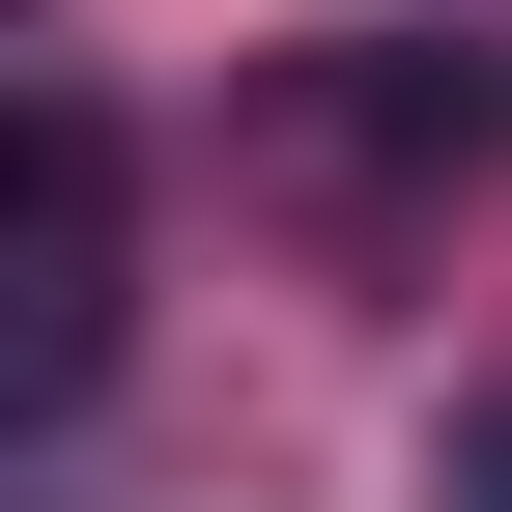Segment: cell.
<instances>
[{
    "instance_id": "3",
    "label": "cell",
    "mask_w": 512,
    "mask_h": 512,
    "mask_svg": "<svg viewBox=\"0 0 512 512\" xmlns=\"http://www.w3.org/2000/svg\"><path fill=\"white\" fill-rule=\"evenodd\" d=\"M456 512H512V427H456Z\"/></svg>"
},
{
    "instance_id": "2",
    "label": "cell",
    "mask_w": 512,
    "mask_h": 512,
    "mask_svg": "<svg viewBox=\"0 0 512 512\" xmlns=\"http://www.w3.org/2000/svg\"><path fill=\"white\" fill-rule=\"evenodd\" d=\"M285 143H313V200H456V171L512 143V57L484 29H342L285 86Z\"/></svg>"
},
{
    "instance_id": "1",
    "label": "cell",
    "mask_w": 512,
    "mask_h": 512,
    "mask_svg": "<svg viewBox=\"0 0 512 512\" xmlns=\"http://www.w3.org/2000/svg\"><path fill=\"white\" fill-rule=\"evenodd\" d=\"M114 313H143V228H114V114L86 86H29V143H0V399H86L114 370Z\"/></svg>"
}]
</instances>
